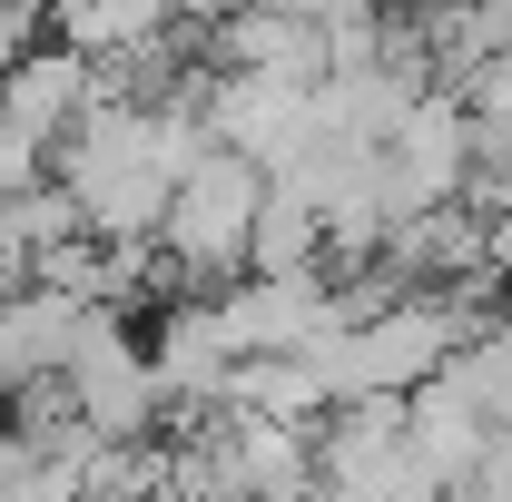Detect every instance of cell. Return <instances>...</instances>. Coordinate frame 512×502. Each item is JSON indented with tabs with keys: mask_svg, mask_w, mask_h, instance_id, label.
<instances>
[{
	"mask_svg": "<svg viewBox=\"0 0 512 502\" xmlns=\"http://www.w3.org/2000/svg\"><path fill=\"white\" fill-rule=\"evenodd\" d=\"M256 207H266V158L247 148H207L178 197H168V227H158V247H168V276H197V286H227V276H247L256 256Z\"/></svg>",
	"mask_w": 512,
	"mask_h": 502,
	"instance_id": "obj_1",
	"label": "cell"
},
{
	"mask_svg": "<svg viewBox=\"0 0 512 502\" xmlns=\"http://www.w3.org/2000/svg\"><path fill=\"white\" fill-rule=\"evenodd\" d=\"M79 335H89V296H69V286H50V276L10 286V296H0V404H20L30 384L69 375Z\"/></svg>",
	"mask_w": 512,
	"mask_h": 502,
	"instance_id": "obj_2",
	"label": "cell"
},
{
	"mask_svg": "<svg viewBox=\"0 0 512 502\" xmlns=\"http://www.w3.org/2000/svg\"><path fill=\"white\" fill-rule=\"evenodd\" d=\"M207 69H266V79H325V20L306 0H247L197 30Z\"/></svg>",
	"mask_w": 512,
	"mask_h": 502,
	"instance_id": "obj_3",
	"label": "cell"
},
{
	"mask_svg": "<svg viewBox=\"0 0 512 502\" xmlns=\"http://www.w3.org/2000/svg\"><path fill=\"white\" fill-rule=\"evenodd\" d=\"M89 99H99V60H89V50H69V40H30L20 60L0 69V109L30 128L40 148H60Z\"/></svg>",
	"mask_w": 512,
	"mask_h": 502,
	"instance_id": "obj_4",
	"label": "cell"
},
{
	"mask_svg": "<svg viewBox=\"0 0 512 502\" xmlns=\"http://www.w3.org/2000/svg\"><path fill=\"white\" fill-rule=\"evenodd\" d=\"M148 355H158V375H168V394H178V414H197V404H227V375H237V335H227L217 296H178Z\"/></svg>",
	"mask_w": 512,
	"mask_h": 502,
	"instance_id": "obj_5",
	"label": "cell"
},
{
	"mask_svg": "<svg viewBox=\"0 0 512 502\" xmlns=\"http://www.w3.org/2000/svg\"><path fill=\"white\" fill-rule=\"evenodd\" d=\"M178 20H188L178 0H50V30H60L69 50H89V60L148 50V40H168Z\"/></svg>",
	"mask_w": 512,
	"mask_h": 502,
	"instance_id": "obj_6",
	"label": "cell"
},
{
	"mask_svg": "<svg viewBox=\"0 0 512 502\" xmlns=\"http://www.w3.org/2000/svg\"><path fill=\"white\" fill-rule=\"evenodd\" d=\"M256 276H296V266H325V207L296 178H266V207H256Z\"/></svg>",
	"mask_w": 512,
	"mask_h": 502,
	"instance_id": "obj_7",
	"label": "cell"
},
{
	"mask_svg": "<svg viewBox=\"0 0 512 502\" xmlns=\"http://www.w3.org/2000/svg\"><path fill=\"white\" fill-rule=\"evenodd\" d=\"M40 178H50V148H40L30 128H20V119H10V109H0V197L40 188Z\"/></svg>",
	"mask_w": 512,
	"mask_h": 502,
	"instance_id": "obj_8",
	"label": "cell"
},
{
	"mask_svg": "<svg viewBox=\"0 0 512 502\" xmlns=\"http://www.w3.org/2000/svg\"><path fill=\"white\" fill-rule=\"evenodd\" d=\"M463 502H512V424H493V453H483V473H473Z\"/></svg>",
	"mask_w": 512,
	"mask_h": 502,
	"instance_id": "obj_9",
	"label": "cell"
},
{
	"mask_svg": "<svg viewBox=\"0 0 512 502\" xmlns=\"http://www.w3.org/2000/svg\"><path fill=\"white\" fill-rule=\"evenodd\" d=\"M188 10V30H207V20H227V10H247V0H178Z\"/></svg>",
	"mask_w": 512,
	"mask_h": 502,
	"instance_id": "obj_10",
	"label": "cell"
},
{
	"mask_svg": "<svg viewBox=\"0 0 512 502\" xmlns=\"http://www.w3.org/2000/svg\"><path fill=\"white\" fill-rule=\"evenodd\" d=\"M503 325H512V276H503Z\"/></svg>",
	"mask_w": 512,
	"mask_h": 502,
	"instance_id": "obj_11",
	"label": "cell"
}]
</instances>
